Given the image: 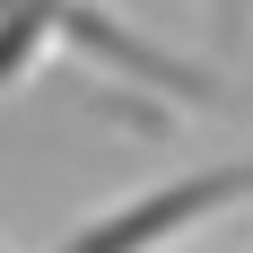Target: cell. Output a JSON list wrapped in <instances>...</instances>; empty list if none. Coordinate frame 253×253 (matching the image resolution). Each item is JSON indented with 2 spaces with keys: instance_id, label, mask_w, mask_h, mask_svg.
Listing matches in <instances>:
<instances>
[{
  "instance_id": "obj_1",
  "label": "cell",
  "mask_w": 253,
  "mask_h": 253,
  "mask_svg": "<svg viewBox=\"0 0 253 253\" xmlns=\"http://www.w3.org/2000/svg\"><path fill=\"white\" fill-rule=\"evenodd\" d=\"M236 210H253V157L192 166V175H166V183H140V192H123V201L87 210L52 253H166V245H183V236L236 218Z\"/></svg>"
},
{
  "instance_id": "obj_2",
  "label": "cell",
  "mask_w": 253,
  "mask_h": 253,
  "mask_svg": "<svg viewBox=\"0 0 253 253\" xmlns=\"http://www.w3.org/2000/svg\"><path fill=\"white\" fill-rule=\"evenodd\" d=\"M61 52L87 61V70H114V87L157 96V105H192V114H218V105H227L218 70H201V61H183V52H166V44H149V35H140L131 18H114L105 0H70Z\"/></svg>"
},
{
  "instance_id": "obj_3",
  "label": "cell",
  "mask_w": 253,
  "mask_h": 253,
  "mask_svg": "<svg viewBox=\"0 0 253 253\" xmlns=\"http://www.w3.org/2000/svg\"><path fill=\"white\" fill-rule=\"evenodd\" d=\"M61 18L70 0H0V96L26 87L44 52H61Z\"/></svg>"
}]
</instances>
